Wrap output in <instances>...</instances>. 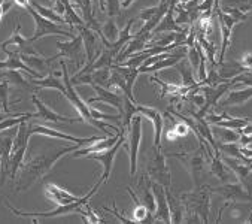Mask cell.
I'll return each instance as SVG.
<instances>
[{
  "label": "cell",
  "instance_id": "42",
  "mask_svg": "<svg viewBox=\"0 0 252 224\" xmlns=\"http://www.w3.org/2000/svg\"><path fill=\"white\" fill-rule=\"evenodd\" d=\"M224 5L236 6L243 12H249V9L252 8V0H224Z\"/></svg>",
  "mask_w": 252,
  "mask_h": 224
},
{
  "label": "cell",
  "instance_id": "46",
  "mask_svg": "<svg viewBox=\"0 0 252 224\" xmlns=\"http://www.w3.org/2000/svg\"><path fill=\"white\" fill-rule=\"evenodd\" d=\"M3 15H5V11H3V6L0 5V23H2V18H3Z\"/></svg>",
  "mask_w": 252,
  "mask_h": 224
},
{
  "label": "cell",
  "instance_id": "4",
  "mask_svg": "<svg viewBox=\"0 0 252 224\" xmlns=\"http://www.w3.org/2000/svg\"><path fill=\"white\" fill-rule=\"evenodd\" d=\"M169 157L178 158L182 166L188 171V174L191 175V180L194 183V187H200L201 186V177L206 172V147L205 145H200L198 149L194 151H185V152H170L166 154Z\"/></svg>",
  "mask_w": 252,
  "mask_h": 224
},
{
  "label": "cell",
  "instance_id": "17",
  "mask_svg": "<svg viewBox=\"0 0 252 224\" xmlns=\"http://www.w3.org/2000/svg\"><path fill=\"white\" fill-rule=\"evenodd\" d=\"M29 132L30 135H43V136H49V138H57V139H64L73 144H79V145H87V144H93L98 139H102L100 136H91V138H75L70 135H66L63 132H59L56 129L51 127H45V126H39V124H33L29 126Z\"/></svg>",
  "mask_w": 252,
  "mask_h": 224
},
{
  "label": "cell",
  "instance_id": "23",
  "mask_svg": "<svg viewBox=\"0 0 252 224\" xmlns=\"http://www.w3.org/2000/svg\"><path fill=\"white\" fill-rule=\"evenodd\" d=\"M72 5L76 6L81 14H82V18L85 21V26L93 29L94 32H102V26L98 24V21L94 18V14H93V5H91V0H70Z\"/></svg>",
  "mask_w": 252,
  "mask_h": 224
},
{
  "label": "cell",
  "instance_id": "24",
  "mask_svg": "<svg viewBox=\"0 0 252 224\" xmlns=\"http://www.w3.org/2000/svg\"><path fill=\"white\" fill-rule=\"evenodd\" d=\"M252 99V85H248L243 90H231L228 91L227 97L221 102L222 108L227 106H242L245 103H248Z\"/></svg>",
  "mask_w": 252,
  "mask_h": 224
},
{
  "label": "cell",
  "instance_id": "14",
  "mask_svg": "<svg viewBox=\"0 0 252 224\" xmlns=\"http://www.w3.org/2000/svg\"><path fill=\"white\" fill-rule=\"evenodd\" d=\"M151 188H153V193H154V197H156V205H157L153 220L154 221L172 223L169 202H167V196H166V187H163L158 183L151 181Z\"/></svg>",
  "mask_w": 252,
  "mask_h": 224
},
{
  "label": "cell",
  "instance_id": "3",
  "mask_svg": "<svg viewBox=\"0 0 252 224\" xmlns=\"http://www.w3.org/2000/svg\"><path fill=\"white\" fill-rule=\"evenodd\" d=\"M102 184H103V180L100 178V180L94 184L93 190H90L85 196L79 197L78 200H75V202H72V203H69V205H60L57 209L49 211V212H24V211H20V209L14 208V206L9 205V203H6V206H8L15 215H18V217H30V218H54V217H62V215H67V214H81V212L84 211L85 203H88V199L93 197V196L95 194V191L98 190V187L102 186Z\"/></svg>",
  "mask_w": 252,
  "mask_h": 224
},
{
  "label": "cell",
  "instance_id": "8",
  "mask_svg": "<svg viewBox=\"0 0 252 224\" xmlns=\"http://www.w3.org/2000/svg\"><path fill=\"white\" fill-rule=\"evenodd\" d=\"M57 48L60 49L59 57H66L75 69L84 68V63L87 60V54L84 52V40L82 36L78 35L69 42H57Z\"/></svg>",
  "mask_w": 252,
  "mask_h": 224
},
{
  "label": "cell",
  "instance_id": "37",
  "mask_svg": "<svg viewBox=\"0 0 252 224\" xmlns=\"http://www.w3.org/2000/svg\"><path fill=\"white\" fill-rule=\"evenodd\" d=\"M100 37H103V39H106L108 42H115L117 39H118V35H120V32H118V27H117V24H115V21H114V18H109L108 20V23L102 27V32H98L97 33Z\"/></svg>",
  "mask_w": 252,
  "mask_h": 224
},
{
  "label": "cell",
  "instance_id": "22",
  "mask_svg": "<svg viewBox=\"0 0 252 224\" xmlns=\"http://www.w3.org/2000/svg\"><path fill=\"white\" fill-rule=\"evenodd\" d=\"M45 196L51 202L57 203L59 206L60 205H69V203H72V202L79 199L78 196L72 194L70 191L62 188V187H59L56 184H51V183L45 186Z\"/></svg>",
  "mask_w": 252,
  "mask_h": 224
},
{
  "label": "cell",
  "instance_id": "31",
  "mask_svg": "<svg viewBox=\"0 0 252 224\" xmlns=\"http://www.w3.org/2000/svg\"><path fill=\"white\" fill-rule=\"evenodd\" d=\"M127 191H128V194L131 196V199H133V202H134V211H133V221L134 223H142V221H153V215L149 214V211H148V208L139 200V197H137V194L131 190V188H127Z\"/></svg>",
  "mask_w": 252,
  "mask_h": 224
},
{
  "label": "cell",
  "instance_id": "40",
  "mask_svg": "<svg viewBox=\"0 0 252 224\" xmlns=\"http://www.w3.org/2000/svg\"><path fill=\"white\" fill-rule=\"evenodd\" d=\"M81 215H82V218H84L85 223H95V224H98V223H103V221H105L102 217H98V215L93 211V208H91L88 203H85L84 211L81 212Z\"/></svg>",
  "mask_w": 252,
  "mask_h": 224
},
{
  "label": "cell",
  "instance_id": "29",
  "mask_svg": "<svg viewBox=\"0 0 252 224\" xmlns=\"http://www.w3.org/2000/svg\"><path fill=\"white\" fill-rule=\"evenodd\" d=\"M166 196H167V202H169L172 223H182L185 220V208H184L182 200L181 199H176L170 193V188H166Z\"/></svg>",
  "mask_w": 252,
  "mask_h": 224
},
{
  "label": "cell",
  "instance_id": "27",
  "mask_svg": "<svg viewBox=\"0 0 252 224\" xmlns=\"http://www.w3.org/2000/svg\"><path fill=\"white\" fill-rule=\"evenodd\" d=\"M167 112H169V111H167ZM169 114H170V112H169ZM170 118H172L173 126L164 133V138H166L167 141H176V139L185 138V136L189 133V130H191L189 126H188L184 120L175 117L173 114H170Z\"/></svg>",
  "mask_w": 252,
  "mask_h": 224
},
{
  "label": "cell",
  "instance_id": "6",
  "mask_svg": "<svg viewBox=\"0 0 252 224\" xmlns=\"http://www.w3.org/2000/svg\"><path fill=\"white\" fill-rule=\"evenodd\" d=\"M30 136L32 135L29 132V126L26 124V121H23L18 126V132H17V135L14 138L12 149H11V160H9L11 169H9V175H11L12 180L17 178L20 167L24 163V155H26V151H27V145H29V138Z\"/></svg>",
  "mask_w": 252,
  "mask_h": 224
},
{
  "label": "cell",
  "instance_id": "45",
  "mask_svg": "<svg viewBox=\"0 0 252 224\" xmlns=\"http://www.w3.org/2000/svg\"><path fill=\"white\" fill-rule=\"evenodd\" d=\"M15 2V5L17 6H20V8H27V6H30V0H14Z\"/></svg>",
  "mask_w": 252,
  "mask_h": 224
},
{
  "label": "cell",
  "instance_id": "34",
  "mask_svg": "<svg viewBox=\"0 0 252 224\" xmlns=\"http://www.w3.org/2000/svg\"><path fill=\"white\" fill-rule=\"evenodd\" d=\"M30 5H32L42 17H45L46 20H51V21H54V23H57V24H69V20H67L66 17H63V15L57 14L53 8H45V6L39 5L37 2H34V0H30Z\"/></svg>",
  "mask_w": 252,
  "mask_h": 224
},
{
  "label": "cell",
  "instance_id": "2",
  "mask_svg": "<svg viewBox=\"0 0 252 224\" xmlns=\"http://www.w3.org/2000/svg\"><path fill=\"white\" fill-rule=\"evenodd\" d=\"M185 208V220L189 223H208L211 212V190L209 186L194 187L192 191L182 193L179 197Z\"/></svg>",
  "mask_w": 252,
  "mask_h": 224
},
{
  "label": "cell",
  "instance_id": "7",
  "mask_svg": "<svg viewBox=\"0 0 252 224\" xmlns=\"http://www.w3.org/2000/svg\"><path fill=\"white\" fill-rule=\"evenodd\" d=\"M26 11L33 17L34 20V24H36V30H34V35L32 37H29L32 42H36L37 39L43 37V36H64V37H69V39H73L75 35L70 32V30H64L62 29L57 23L51 21V20H46L45 17H42L32 5L26 8Z\"/></svg>",
  "mask_w": 252,
  "mask_h": 224
},
{
  "label": "cell",
  "instance_id": "18",
  "mask_svg": "<svg viewBox=\"0 0 252 224\" xmlns=\"http://www.w3.org/2000/svg\"><path fill=\"white\" fill-rule=\"evenodd\" d=\"M91 87L95 90L97 96H95V97H90V99L87 100L88 105H93V103H95V102H105V103H109V105H112L114 108H117L118 114L121 115L123 108H124V94H123V93H114V91H111L108 87H102V85H97V84H94V85H91Z\"/></svg>",
  "mask_w": 252,
  "mask_h": 224
},
{
  "label": "cell",
  "instance_id": "26",
  "mask_svg": "<svg viewBox=\"0 0 252 224\" xmlns=\"http://www.w3.org/2000/svg\"><path fill=\"white\" fill-rule=\"evenodd\" d=\"M175 6H170V9L167 11V14L163 17V20L160 21V24L153 30V35L157 33H178L182 32L185 27H181L176 21H175Z\"/></svg>",
  "mask_w": 252,
  "mask_h": 224
},
{
  "label": "cell",
  "instance_id": "28",
  "mask_svg": "<svg viewBox=\"0 0 252 224\" xmlns=\"http://www.w3.org/2000/svg\"><path fill=\"white\" fill-rule=\"evenodd\" d=\"M32 84L40 87V88H54V90H59L62 94H64L66 91V85H64V81L59 79L56 74L49 72L46 76L43 78H33L32 76Z\"/></svg>",
  "mask_w": 252,
  "mask_h": 224
},
{
  "label": "cell",
  "instance_id": "36",
  "mask_svg": "<svg viewBox=\"0 0 252 224\" xmlns=\"http://www.w3.org/2000/svg\"><path fill=\"white\" fill-rule=\"evenodd\" d=\"M0 79H6L9 84H14V85H18V87H23L26 90L33 91L32 85L23 78V75L20 74V71H9V69H6L5 72L0 74Z\"/></svg>",
  "mask_w": 252,
  "mask_h": 224
},
{
  "label": "cell",
  "instance_id": "43",
  "mask_svg": "<svg viewBox=\"0 0 252 224\" xmlns=\"http://www.w3.org/2000/svg\"><path fill=\"white\" fill-rule=\"evenodd\" d=\"M237 65L242 66L245 71L252 72V52H245V54L242 55V59L237 62Z\"/></svg>",
  "mask_w": 252,
  "mask_h": 224
},
{
  "label": "cell",
  "instance_id": "32",
  "mask_svg": "<svg viewBox=\"0 0 252 224\" xmlns=\"http://www.w3.org/2000/svg\"><path fill=\"white\" fill-rule=\"evenodd\" d=\"M176 68H178V72H179V74H181V76H182V85L189 87L191 90H194V88L200 87V85H198V81H195V79H194L192 68H191L189 62H187V60L184 59V60H181V62L176 65Z\"/></svg>",
  "mask_w": 252,
  "mask_h": 224
},
{
  "label": "cell",
  "instance_id": "10",
  "mask_svg": "<svg viewBox=\"0 0 252 224\" xmlns=\"http://www.w3.org/2000/svg\"><path fill=\"white\" fill-rule=\"evenodd\" d=\"M79 30V35L82 36L84 40V48H85V54H87V65H91L103 49V42L100 39V36L97 35V32H94L93 29L84 26H78L76 27Z\"/></svg>",
  "mask_w": 252,
  "mask_h": 224
},
{
  "label": "cell",
  "instance_id": "12",
  "mask_svg": "<svg viewBox=\"0 0 252 224\" xmlns=\"http://www.w3.org/2000/svg\"><path fill=\"white\" fill-rule=\"evenodd\" d=\"M222 161L236 174L239 183L245 187V190L252 194V161L248 164H243L242 160H237L230 155H224Z\"/></svg>",
  "mask_w": 252,
  "mask_h": 224
},
{
  "label": "cell",
  "instance_id": "13",
  "mask_svg": "<svg viewBox=\"0 0 252 224\" xmlns=\"http://www.w3.org/2000/svg\"><path fill=\"white\" fill-rule=\"evenodd\" d=\"M209 190H211V193L221 194L227 203H240V202H251L252 200V194H249L240 183L224 184L221 187H211L209 186Z\"/></svg>",
  "mask_w": 252,
  "mask_h": 224
},
{
  "label": "cell",
  "instance_id": "16",
  "mask_svg": "<svg viewBox=\"0 0 252 224\" xmlns=\"http://www.w3.org/2000/svg\"><path fill=\"white\" fill-rule=\"evenodd\" d=\"M9 45L14 46V51L21 52V54H30V55L40 54V52L34 48L33 42H32L30 39H26V37L21 35V24H20V23L17 24V27H15V30H14V33H12V36H11L9 39H6L5 42L0 43V51H5Z\"/></svg>",
  "mask_w": 252,
  "mask_h": 224
},
{
  "label": "cell",
  "instance_id": "25",
  "mask_svg": "<svg viewBox=\"0 0 252 224\" xmlns=\"http://www.w3.org/2000/svg\"><path fill=\"white\" fill-rule=\"evenodd\" d=\"M12 142L14 139L8 138V136H2L0 138V166H2V183L5 181L6 174L11 169V149H12Z\"/></svg>",
  "mask_w": 252,
  "mask_h": 224
},
{
  "label": "cell",
  "instance_id": "19",
  "mask_svg": "<svg viewBox=\"0 0 252 224\" xmlns=\"http://www.w3.org/2000/svg\"><path fill=\"white\" fill-rule=\"evenodd\" d=\"M32 102L36 105V109H37V112L34 114V118H42L45 121H51V123H76V121H84L81 117L79 118H70V117H64V115L57 114V112H54L51 108H48L36 96H32Z\"/></svg>",
  "mask_w": 252,
  "mask_h": 224
},
{
  "label": "cell",
  "instance_id": "33",
  "mask_svg": "<svg viewBox=\"0 0 252 224\" xmlns=\"http://www.w3.org/2000/svg\"><path fill=\"white\" fill-rule=\"evenodd\" d=\"M209 172L212 174V175H215L220 181H222V183H227L228 181V174H227V171H225V166H224V161H222V158H221V155H217V154H212L211 157H209Z\"/></svg>",
  "mask_w": 252,
  "mask_h": 224
},
{
  "label": "cell",
  "instance_id": "11",
  "mask_svg": "<svg viewBox=\"0 0 252 224\" xmlns=\"http://www.w3.org/2000/svg\"><path fill=\"white\" fill-rule=\"evenodd\" d=\"M130 138V147H128V155H130V177L133 178L137 172V157H139V147L142 142V115H134L131 121V127L128 132Z\"/></svg>",
  "mask_w": 252,
  "mask_h": 224
},
{
  "label": "cell",
  "instance_id": "5",
  "mask_svg": "<svg viewBox=\"0 0 252 224\" xmlns=\"http://www.w3.org/2000/svg\"><path fill=\"white\" fill-rule=\"evenodd\" d=\"M146 175L149 177L151 181L158 183L166 188H170L172 174L166 163V154H163V149L154 148L153 157H149L146 160Z\"/></svg>",
  "mask_w": 252,
  "mask_h": 224
},
{
  "label": "cell",
  "instance_id": "1",
  "mask_svg": "<svg viewBox=\"0 0 252 224\" xmlns=\"http://www.w3.org/2000/svg\"><path fill=\"white\" fill-rule=\"evenodd\" d=\"M79 147V144H75L72 147H64L60 149H54V151H49L46 154H40L36 157H32L27 163H23L20 167V177L17 180V191H24L29 190L36 181H39L40 178H43L49 171L53 169L54 164L66 154L76 151Z\"/></svg>",
  "mask_w": 252,
  "mask_h": 224
},
{
  "label": "cell",
  "instance_id": "41",
  "mask_svg": "<svg viewBox=\"0 0 252 224\" xmlns=\"http://www.w3.org/2000/svg\"><path fill=\"white\" fill-rule=\"evenodd\" d=\"M121 2L120 0H105V9L109 15V18H115L120 15V9H121Z\"/></svg>",
  "mask_w": 252,
  "mask_h": 224
},
{
  "label": "cell",
  "instance_id": "9",
  "mask_svg": "<svg viewBox=\"0 0 252 224\" xmlns=\"http://www.w3.org/2000/svg\"><path fill=\"white\" fill-rule=\"evenodd\" d=\"M121 147H127V149H128V145L126 144V133H123L121 138L118 139V142L114 144L111 148H108V149H105L102 152H94V154L87 155L88 158H93V160H97V161L102 163V166H103V174H102L103 183H108V180L111 177L112 167H114V160H115V157H117Z\"/></svg>",
  "mask_w": 252,
  "mask_h": 224
},
{
  "label": "cell",
  "instance_id": "15",
  "mask_svg": "<svg viewBox=\"0 0 252 224\" xmlns=\"http://www.w3.org/2000/svg\"><path fill=\"white\" fill-rule=\"evenodd\" d=\"M137 112L140 115H145L153 121L154 126V148L156 149H163L161 148V139H163V126H164V117L163 114L156 109V108H149L146 105H137Z\"/></svg>",
  "mask_w": 252,
  "mask_h": 224
},
{
  "label": "cell",
  "instance_id": "30",
  "mask_svg": "<svg viewBox=\"0 0 252 224\" xmlns=\"http://www.w3.org/2000/svg\"><path fill=\"white\" fill-rule=\"evenodd\" d=\"M137 114V105H134V102H131L128 97L124 96V108L121 112V130L123 132H130L131 127V121L133 117Z\"/></svg>",
  "mask_w": 252,
  "mask_h": 224
},
{
  "label": "cell",
  "instance_id": "21",
  "mask_svg": "<svg viewBox=\"0 0 252 224\" xmlns=\"http://www.w3.org/2000/svg\"><path fill=\"white\" fill-rule=\"evenodd\" d=\"M21 54V52H20ZM60 59L59 57V54L54 55V57L51 59H45L42 54H36V55H30V54H21V60L29 66L32 68L33 71H36L37 74H40L42 76H45V74L48 72H51V63L54 60Z\"/></svg>",
  "mask_w": 252,
  "mask_h": 224
},
{
  "label": "cell",
  "instance_id": "38",
  "mask_svg": "<svg viewBox=\"0 0 252 224\" xmlns=\"http://www.w3.org/2000/svg\"><path fill=\"white\" fill-rule=\"evenodd\" d=\"M30 118H34V114H21V115H9L8 118L0 121V132L3 130H8V129H12L15 126H20L23 121H27Z\"/></svg>",
  "mask_w": 252,
  "mask_h": 224
},
{
  "label": "cell",
  "instance_id": "35",
  "mask_svg": "<svg viewBox=\"0 0 252 224\" xmlns=\"http://www.w3.org/2000/svg\"><path fill=\"white\" fill-rule=\"evenodd\" d=\"M214 136L215 139H220V142L222 144H228V142H239L240 141V132L239 130H233V129H227V127H212Z\"/></svg>",
  "mask_w": 252,
  "mask_h": 224
},
{
  "label": "cell",
  "instance_id": "20",
  "mask_svg": "<svg viewBox=\"0 0 252 224\" xmlns=\"http://www.w3.org/2000/svg\"><path fill=\"white\" fill-rule=\"evenodd\" d=\"M123 133H126V132L121 130V132H118V133H114L112 136H108L106 139L102 138V139H98V141H95V142H93V144H88V147H85V148H81V147H79V148L73 152V157H84V155L87 157V155L94 154V152H102V151L111 148L114 144H117Z\"/></svg>",
  "mask_w": 252,
  "mask_h": 224
},
{
  "label": "cell",
  "instance_id": "39",
  "mask_svg": "<svg viewBox=\"0 0 252 224\" xmlns=\"http://www.w3.org/2000/svg\"><path fill=\"white\" fill-rule=\"evenodd\" d=\"M0 105H2L5 114H11L9 112V82L6 79L0 82Z\"/></svg>",
  "mask_w": 252,
  "mask_h": 224
},
{
  "label": "cell",
  "instance_id": "44",
  "mask_svg": "<svg viewBox=\"0 0 252 224\" xmlns=\"http://www.w3.org/2000/svg\"><path fill=\"white\" fill-rule=\"evenodd\" d=\"M103 209H105V211H109V212H111L112 215H115V217H117V218H118L120 221H123V223H134L133 220H130V218H126V217H123V215H121V214L118 212V209H117V205H115V203L112 205V209H109V208H106V206H103Z\"/></svg>",
  "mask_w": 252,
  "mask_h": 224
}]
</instances>
